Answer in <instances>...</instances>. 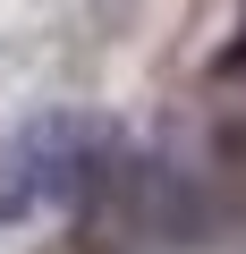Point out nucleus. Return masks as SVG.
<instances>
[{
	"label": "nucleus",
	"mask_w": 246,
	"mask_h": 254,
	"mask_svg": "<svg viewBox=\"0 0 246 254\" xmlns=\"http://www.w3.org/2000/svg\"><path fill=\"white\" fill-rule=\"evenodd\" d=\"M110 170V136L93 119H34L0 161V220H34L51 203H85Z\"/></svg>",
	"instance_id": "nucleus-1"
}]
</instances>
